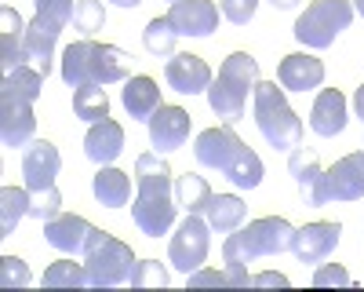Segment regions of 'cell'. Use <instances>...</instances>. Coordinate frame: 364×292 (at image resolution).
<instances>
[{
    "label": "cell",
    "mask_w": 364,
    "mask_h": 292,
    "mask_svg": "<svg viewBox=\"0 0 364 292\" xmlns=\"http://www.w3.org/2000/svg\"><path fill=\"white\" fill-rule=\"evenodd\" d=\"M0 285H4V288H11V285L26 288V285H33V274H29V267L18 256H4V259H0Z\"/></svg>",
    "instance_id": "cell-39"
},
{
    "label": "cell",
    "mask_w": 364,
    "mask_h": 292,
    "mask_svg": "<svg viewBox=\"0 0 364 292\" xmlns=\"http://www.w3.org/2000/svg\"><path fill=\"white\" fill-rule=\"evenodd\" d=\"M168 19L178 37H211L219 29V8L211 0H175Z\"/></svg>",
    "instance_id": "cell-13"
},
{
    "label": "cell",
    "mask_w": 364,
    "mask_h": 292,
    "mask_svg": "<svg viewBox=\"0 0 364 292\" xmlns=\"http://www.w3.org/2000/svg\"><path fill=\"white\" fill-rule=\"evenodd\" d=\"M109 4H117V8H139L142 0H109Z\"/></svg>",
    "instance_id": "cell-47"
},
{
    "label": "cell",
    "mask_w": 364,
    "mask_h": 292,
    "mask_svg": "<svg viewBox=\"0 0 364 292\" xmlns=\"http://www.w3.org/2000/svg\"><path fill=\"white\" fill-rule=\"evenodd\" d=\"M343 238V226L339 223H306L295 230V241H291V252L299 263H324L331 252H336Z\"/></svg>",
    "instance_id": "cell-15"
},
{
    "label": "cell",
    "mask_w": 364,
    "mask_h": 292,
    "mask_svg": "<svg viewBox=\"0 0 364 292\" xmlns=\"http://www.w3.org/2000/svg\"><path fill=\"white\" fill-rule=\"evenodd\" d=\"M208 226L211 230H219V234H233L240 230V223L248 219V204L240 201L237 194H215L208 204V212H204Z\"/></svg>",
    "instance_id": "cell-26"
},
{
    "label": "cell",
    "mask_w": 364,
    "mask_h": 292,
    "mask_svg": "<svg viewBox=\"0 0 364 292\" xmlns=\"http://www.w3.org/2000/svg\"><path fill=\"white\" fill-rule=\"evenodd\" d=\"M211 249V226L200 216H186L178 223V230L171 234V245H168V259L178 274H193L204 267Z\"/></svg>",
    "instance_id": "cell-7"
},
{
    "label": "cell",
    "mask_w": 364,
    "mask_h": 292,
    "mask_svg": "<svg viewBox=\"0 0 364 292\" xmlns=\"http://www.w3.org/2000/svg\"><path fill=\"white\" fill-rule=\"evenodd\" d=\"M171 4H175V0H171Z\"/></svg>",
    "instance_id": "cell-49"
},
{
    "label": "cell",
    "mask_w": 364,
    "mask_h": 292,
    "mask_svg": "<svg viewBox=\"0 0 364 292\" xmlns=\"http://www.w3.org/2000/svg\"><path fill=\"white\" fill-rule=\"evenodd\" d=\"M252 285H262V288H273V285H277V288H284V285H288V278L269 271V274H255V278H252Z\"/></svg>",
    "instance_id": "cell-44"
},
{
    "label": "cell",
    "mask_w": 364,
    "mask_h": 292,
    "mask_svg": "<svg viewBox=\"0 0 364 292\" xmlns=\"http://www.w3.org/2000/svg\"><path fill=\"white\" fill-rule=\"evenodd\" d=\"M84 154L95 161V165H113L120 154H124V128L117 121H95L84 135Z\"/></svg>",
    "instance_id": "cell-20"
},
{
    "label": "cell",
    "mask_w": 364,
    "mask_h": 292,
    "mask_svg": "<svg viewBox=\"0 0 364 292\" xmlns=\"http://www.w3.org/2000/svg\"><path fill=\"white\" fill-rule=\"evenodd\" d=\"M132 73V55L120 51L113 44H95L91 41V84H117V80H128Z\"/></svg>",
    "instance_id": "cell-22"
},
{
    "label": "cell",
    "mask_w": 364,
    "mask_h": 292,
    "mask_svg": "<svg viewBox=\"0 0 364 292\" xmlns=\"http://www.w3.org/2000/svg\"><path fill=\"white\" fill-rule=\"evenodd\" d=\"M269 4H273V8H277V11H291V8L299 4V0H269Z\"/></svg>",
    "instance_id": "cell-46"
},
{
    "label": "cell",
    "mask_w": 364,
    "mask_h": 292,
    "mask_svg": "<svg viewBox=\"0 0 364 292\" xmlns=\"http://www.w3.org/2000/svg\"><path fill=\"white\" fill-rule=\"evenodd\" d=\"M277 80L284 92H314V88L324 84V63L314 55H284L281 66H277Z\"/></svg>",
    "instance_id": "cell-17"
},
{
    "label": "cell",
    "mask_w": 364,
    "mask_h": 292,
    "mask_svg": "<svg viewBox=\"0 0 364 292\" xmlns=\"http://www.w3.org/2000/svg\"><path fill=\"white\" fill-rule=\"evenodd\" d=\"M310 128H314L321 139L343 135V128H346V95L339 92V88H324V92L314 99Z\"/></svg>",
    "instance_id": "cell-18"
},
{
    "label": "cell",
    "mask_w": 364,
    "mask_h": 292,
    "mask_svg": "<svg viewBox=\"0 0 364 292\" xmlns=\"http://www.w3.org/2000/svg\"><path fill=\"white\" fill-rule=\"evenodd\" d=\"M353 11H357V15L364 19V0H353Z\"/></svg>",
    "instance_id": "cell-48"
},
{
    "label": "cell",
    "mask_w": 364,
    "mask_h": 292,
    "mask_svg": "<svg viewBox=\"0 0 364 292\" xmlns=\"http://www.w3.org/2000/svg\"><path fill=\"white\" fill-rule=\"evenodd\" d=\"M255 84H259V63L248 51H233L219 66V77L208 88V106L215 110V117H223L226 125L245 121L248 95H255Z\"/></svg>",
    "instance_id": "cell-2"
},
{
    "label": "cell",
    "mask_w": 364,
    "mask_h": 292,
    "mask_svg": "<svg viewBox=\"0 0 364 292\" xmlns=\"http://www.w3.org/2000/svg\"><path fill=\"white\" fill-rule=\"evenodd\" d=\"M186 285L190 288H208V285H226V271H193V274H186Z\"/></svg>",
    "instance_id": "cell-42"
},
{
    "label": "cell",
    "mask_w": 364,
    "mask_h": 292,
    "mask_svg": "<svg viewBox=\"0 0 364 292\" xmlns=\"http://www.w3.org/2000/svg\"><path fill=\"white\" fill-rule=\"evenodd\" d=\"M364 197V150L346 154L321 175V204Z\"/></svg>",
    "instance_id": "cell-8"
},
{
    "label": "cell",
    "mask_w": 364,
    "mask_h": 292,
    "mask_svg": "<svg viewBox=\"0 0 364 292\" xmlns=\"http://www.w3.org/2000/svg\"><path fill=\"white\" fill-rule=\"evenodd\" d=\"M106 26V8H102V0H77V8H73V29L91 41L99 33V29Z\"/></svg>",
    "instance_id": "cell-35"
},
{
    "label": "cell",
    "mask_w": 364,
    "mask_h": 292,
    "mask_svg": "<svg viewBox=\"0 0 364 292\" xmlns=\"http://www.w3.org/2000/svg\"><path fill=\"white\" fill-rule=\"evenodd\" d=\"M223 175L237 190H255L262 183V161H259V154L252 150V146H240V150L233 154V161L223 168Z\"/></svg>",
    "instance_id": "cell-29"
},
{
    "label": "cell",
    "mask_w": 364,
    "mask_h": 292,
    "mask_svg": "<svg viewBox=\"0 0 364 292\" xmlns=\"http://www.w3.org/2000/svg\"><path fill=\"white\" fill-rule=\"evenodd\" d=\"M87 285V271L84 263L73 259H58L44 271V288H84Z\"/></svg>",
    "instance_id": "cell-34"
},
{
    "label": "cell",
    "mask_w": 364,
    "mask_h": 292,
    "mask_svg": "<svg viewBox=\"0 0 364 292\" xmlns=\"http://www.w3.org/2000/svg\"><path fill=\"white\" fill-rule=\"evenodd\" d=\"M95 234H99V226H91L84 216H63L58 212L55 219L44 223V241L58 252H66V256H84L91 249V241H95Z\"/></svg>",
    "instance_id": "cell-10"
},
{
    "label": "cell",
    "mask_w": 364,
    "mask_h": 292,
    "mask_svg": "<svg viewBox=\"0 0 364 292\" xmlns=\"http://www.w3.org/2000/svg\"><path fill=\"white\" fill-rule=\"evenodd\" d=\"M132 285H135V288H164V285H168V271L161 267L157 259H142V263H135Z\"/></svg>",
    "instance_id": "cell-38"
},
{
    "label": "cell",
    "mask_w": 364,
    "mask_h": 292,
    "mask_svg": "<svg viewBox=\"0 0 364 292\" xmlns=\"http://www.w3.org/2000/svg\"><path fill=\"white\" fill-rule=\"evenodd\" d=\"M58 212H63V194H58V187H48V190H29V216L48 223L55 219Z\"/></svg>",
    "instance_id": "cell-36"
},
{
    "label": "cell",
    "mask_w": 364,
    "mask_h": 292,
    "mask_svg": "<svg viewBox=\"0 0 364 292\" xmlns=\"http://www.w3.org/2000/svg\"><path fill=\"white\" fill-rule=\"evenodd\" d=\"M63 80L70 88H80V84H91V41H77L63 51Z\"/></svg>",
    "instance_id": "cell-32"
},
{
    "label": "cell",
    "mask_w": 364,
    "mask_h": 292,
    "mask_svg": "<svg viewBox=\"0 0 364 292\" xmlns=\"http://www.w3.org/2000/svg\"><path fill=\"white\" fill-rule=\"evenodd\" d=\"M91 190H95V201L106 204V209H124L132 201V179L128 172H120L113 165H99L95 179H91Z\"/></svg>",
    "instance_id": "cell-25"
},
{
    "label": "cell",
    "mask_w": 364,
    "mask_h": 292,
    "mask_svg": "<svg viewBox=\"0 0 364 292\" xmlns=\"http://www.w3.org/2000/svg\"><path fill=\"white\" fill-rule=\"evenodd\" d=\"M175 41H178V33H175V26H171L168 15H164V19H149L146 29H142L146 51L157 55V58H171V55H175Z\"/></svg>",
    "instance_id": "cell-33"
},
{
    "label": "cell",
    "mask_w": 364,
    "mask_h": 292,
    "mask_svg": "<svg viewBox=\"0 0 364 292\" xmlns=\"http://www.w3.org/2000/svg\"><path fill=\"white\" fill-rule=\"evenodd\" d=\"M55 44H58V29L48 26L44 19L26 22V63L41 70L44 77L51 73V58H55Z\"/></svg>",
    "instance_id": "cell-24"
},
{
    "label": "cell",
    "mask_w": 364,
    "mask_h": 292,
    "mask_svg": "<svg viewBox=\"0 0 364 292\" xmlns=\"http://www.w3.org/2000/svg\"><path fill=\"white\" fill-rule=\"evenodd\" d=\"M314 285L317 288H324V285H353V278H350L346 267H339V263H324V267H317V274H314Z\"/></svg>",
    "instance_id": "cell-41"
},
{
    "label": "cell",
    "mask_w": 364,
    "mask_h": 292,
    "mask_svg": "<svg viewBox=\"0 0 364 292\" xmlns=\"http://www.w3.org/2000/svg\"><path fill=\"white\" fill-rule=\"evenodd\" d=\"M211 197H215V194H211L204 175H178V179H175V201H178V209L186 216H204Z\"/></svg>",
    "instance_id": "cell-27"
},
{
    "label": "cell",
    "mask_w": 364,
    "mask_h": 292,
    "mask_svg": "<svg viewBox=\"0 0 364 292\" xmlns=\"http://www.w3.org/2000/svg\"><path fill=\"white\" fill-rule=\"evenodd\" d=\"M44 92V73L33 70V66H18L11 73H4V84H0V95H8V99H22V103H37Z\"/></svg>",
    "instance_id": "cell-28"
},
{
    "label": "cell",
    "mask_w": 364,
    "mask_h": 292,
    "mask_svg": "<svg viewBox=\"0 0 364 292\" xmlns=\"http://www.w3.org/2000/svg\"><path fill=\"white\" fill-rule=\"evenodd\" d=\"M73 8H77V0H37V19H44L48 26H55L63 33L73 22Z\"/></svg>",
    "instance_id": "cell-37"
},
{
    "label": "cell",
    "mask_w": 364,
    "mask_h": 292,
    "mask_svg": "<svg viewBox=\"0 0 364 292\" xmlns=\"http://www.w3.org/2000/svg\"><path fill=\"white\" fill-rule=\"evenodd\" d=\"M63 172V154L58 146L48 139H33L22 150V175H26V190H48L55 187V175Z\"/></svg>",
    "instance_id": "cell-11"
},
{
    "label": "cell",
    "mask_w": 364,
    "mask_h": 292,
    "mask_svg": "<svg viewBox=\"0 0 364 292\" xmlns=\"http://www.w3.org/2000/svg\"><path fill=\"white\" fill-rule=\"evenodd\" d=\"M33 135H37L33 103L0 95V139H4L8 150H26L33 142Z\"/></svg>",
    "instance_id": "cell-12"
},
{
    "label": "cell",
    "mask_w": 364,
    "mask_h": 292,
    "mask_svg": "<svg viewBox=\"0 0 364 292\" xmlns=\"http://www.w3.org/2000/svg\"><path fill=\"white\" fill-rule=\"evenodd\" d=\"M252 113L255 125L262 132V139L273 150H295L302 142V121L295 117V110L284 103V88H277V80H259L255 95H252Z\"/></svg>",
    "instance_id": "cell-4"
},
{
    "label": "cell",
    "mask_w": 364,
    "mask_h": 292,
    "mask_svg": "<svg viewBox=\"0 0 364 292\" xmlns=\"http://www.w3.org/2000/svg\"><path fill=\"white\" fill-rule=\"evenodd\" d=\"M353 15L357 11H353L350 0H314V4L295 19L291 33H295L299 44H306L314 51H324V48L336 44V37L343 33V29H350Z\"/></svg>",
    "instance_id": "cell-6"
},
{
    "label": "cell",
    "mask_w": 364,
    "mask_h": 292,
    "mask_svg": "<svg viewBox=\"0 0 364 292\" xmlns=\"http://www.w3.org/2000/svg\"><path fill=\"white\" fill-rule=\"evenodd\" d=\"M135 252L128 241L113 238V234L99 230L91 249L84 252V271H87V285L91 288H117V285H132L135 274Z\"/></svg>",
    "instance_id": "cell-5"
},
{
    "label": "cell",
    "mask_w": 364,
    "mask_h": 292,
    "mask_svg": "<svg viewBox=\"0 0 364 292\" xmlns=\"http://www.w3.org/2000/svg\"><path fill=\"white\" fill-rule=\"evenodd\" d=\"M255 8L259 0H223V19L233 26H248L255 19Z\"/></svg>",
    "instance_id": "cell-40"
},
{
    "label": "cell",
    "mask_w": 364,
    "mask_h": 292,
    "mask_svg": "<svg viewBox=\"0 0 364 292\" xmlns=\"http://www.w3.org/2000/svg\"><path fill=\"white\" fill-rule=\"evenodd\" d=\"M291 241H295V226L281 216H266V219H255L248 226L226 234L223 259H226V267H248L259 256L291 252Z\"/></svg>",
    "instance_id": "cell-3"
},
{
    "label": "cell",
    "mask_w": 364,
    "mask_h": 292,
    "mask_svg": "<svg viewBox=\"0 0 364 292\" xmlns=\"http://www.w3.org/2000/svg\"><path fill=\"white\" fill-rule=\"evenodd\" d=\"M22 216H29V190L26 187H4L0 190V238H11Z\"/></svg>",
    "instance_id": "cell-31"
},
{
    "label": "cell",
    "mask_w": 364,
    "mask_h": 292,
    "mask_svg": "<svg viewBox=\"0 0 364 292\" xmlns=\"http://www.w3.org/2000/svg\"><path fill=\"white\" fill-rule=\"evenodd\" d=\"M288 172L295 175L299 183V194H302V204H314V209H321V161L314 150H306V146H295L291 157H288Z\"/></svg>",
    "instance_id": "cell-21"
},
{
    "label": "cell",
    "mask_w": 364,
    "mask_h": 292,
    "mask_svg": "<svg viewBox=\"0 0 364 292\" xmlns=\"http://www.w3.org/2000/svg\"><path fill=\"white\" fill-rule=\"evenodd\" d=\"M120 103L132 113V121H149L164 103H161V88L154 77H128L124 92H120Z\"/></svg>",
    "instance_id": "cell-23"
},
{
    "label": "cell",
    "mask_w": 364,
    "mask_h": 292,
    "mask_svg": "<svg viewBox=\"0 0 364 292\" xmlns=\"http://www.w3.org/2000/svg\"><path fill=\"white\" fill-rule=\"evenodd\" d=\"M146 125H149V146H154L157 154H175V150L186 146L190 128H193V117L182 106H161Z\"/></svg>",
    "instance_id": "cell-9"
},
{
    "label": "cell",
    "mask_w": 364,
    "mask_h": 292,
    "mask_svg": "<svg viewBox=\"0 0 364 292\" xmlns=\"http://www.w3.org/2000/svg\"><path fill=\"white\" fill-rule=\"evenodd\" d=\"M240 146H245V142L237 139V132H233L230 125H223V128H208V132L197 135L193 157H197L200 168H215V172H223V168L233 161V154L240 150Z\"/></svg>",
    "instance_id": "cell-16"
},
{
    "label": "cell",
    "mask_w": 364,
    "mask_h": 292,
    "mask_svg": "<svg viewBox=\"0 0 364 292\" xmlns=\"http://www.w3.org/2000/svg\"><path fill=\"white\" fill-rule=\"evenodd\" d=\"M164 80L175 88L178 95H200L211 88V70L200 55H190V51H178L168 58V66H164Z\"/></svg>",
    "instance_id": "cell-14"
},
{
    "label": "cell",
    "mask_w": 364,
    "mask_h": 292,
    "mask_svg": "<svg viewBox=\"0 0 364 292\" xmlns=\"http://www.w3.org/2000/svg\"><path fill=\"white\" fill-rule=\"evenodd\" d=\"M353 110H357V117L364 121V84H360L357 92H353Z\"/></svg>",
    "instance_id": "cell-45"
},
{
    "label": "cell",
    "mask_w": 364,
    "mask_h": 292,
    "mask_svg": "<svg viewBox=\"0 0 364 292\" xmlns=\"http://www.w3.org/2000/svg\"><path fill=\"white\" fill-rule=\"evenodd\" d=\"M26 66V22L11 4L0 8V70L11 73Z\"/></svg>",
    "instance_id": "cell-19"
},
{
    "label": "cell",
    "mask_w": 364,
    "mask_h": 292,
    "mask_svg": "<svg viewBox=\"0 0 364 292\" xmlns=\"http://www.w3.org/2000/svg\"><path fill=\"white\" fill-rule=\"evenodd\" d=\"M226 285H233V288H245V285H252L248 267H226Z\"/></svg>",
    "instance_id": "cell-43"
},
{
    "label": "cell",
    "mask_w": 364,
    "mask_h": 292,
    "mask_svg": "<svg viewBox=\"0 0 364 292\" xmlns=\"http://www.w3.org/2000/svg\"><path fill=\"white\" fill-rule=\"evenodd\" d=\"M73 113L80 121L95 125V121H106L109 117V95L102 84H80L73 88Z\"/></svg>",
    "instance_id": "cell-30"
},
{
    "label": "cell",
    "mask_w": 364,
    "mask_h": 292,
    "mask_svg": "<svg viewBox=\"0 0 364 292\" xmlns=\"http://www.w3.org/2000/svg\"><path fill=\"white\" fill-rule=\"evenodd\" d=\"M135 201H132V219L146 238H161L171 230L178 201H175V183H171V168L168 161L149 150L135 161Z\"/></svg>",
    "instance_id": "cell-1"
}]
</instances>
